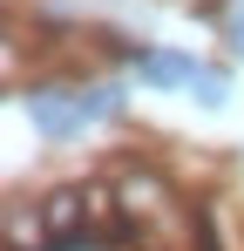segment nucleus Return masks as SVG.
Wrapping results in <instances>:
<instances>
[{
    "mask_svg": "<svg viewBox=\"0 0 244 251\" xmlns=\"http://www.w3.org/2000/svg\"><path fill=\"white\" fill-rule=\"evenodd\" d=\"M21 109H27V123L48 136V143H81V102L68 95V88H27L21 95Z\"/></svg>",
    "mask_w": 244,
    "mask_h": 251,
    "instance_id": "obj_1",
    "label": "nucleus"
},
{
    "mask_svg": "<svg viewBox=\"0 0 244 251\" xmlns=\"http://www.w3.org/2000/svg\"><path fill=\"white\" fill-rule=\"evenodd\" d=\"M129 54V68H136V82L156 88V95H170V88H190L197 82V54H183V48H122Z\"/></svg>",
    "mask_w": 244,
    "mask_h": 251,
    "instance_id": "obj_2",
    "label": "nucleus"
},
{
    "mask_svg": "<svg viewBox=\"0 0 244 251\" xmlns=\"http://www.w3.org/2000/svg\"><path fill=\"white\" fill-rule=\"evenodd\" d=\"M75 102H81V123H116L122 109H129L122 82H88V88H75Z\"/></svg>",
    "mask_w": 244,
    "mask_h": 251,
    "instance_id": "obj_3",
    "label": "nucleus"
},
{
    "mask_svg": "<svg viewBox=\"0 0 244 251\" xmlns=\"http://www.w3.org/2000/svg\"><path fill=\"white\" fill-rule=\"evenodd\" d=\"M190 95H197V109H210V116H217V109L231 102V75L203 61V68H197V82H190Z\"/></svg>",
    "mask_w": 244,
    "mask_h": 251,
    "instance_id": "obj_4",
    "label": "nucleus"
},
{
    "mask_svg": "<svg viewBox=\"0 0 244 251\" xmlns=\"http://www.w3.org/2000/svg\"><path fill=\"white\" fill-rule=\"evenodd\" d=\"M224 34H231V48L244 54V14H238V7H231V21H224Z\"/></svg>",
    "mask_w": 244,
    "mask_h": 251,
    "instance_id": "obj_5",
    "label": "nucleus"
}]
</instances>
